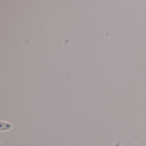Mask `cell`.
Returning a JSON list of instances; mask_svg holds the SVG:
<instances>
[{"label": "cell", "mask_w": 146, "mask_h": 146, "mask_svg": "<svg viewBox=\"0 0 146 146\" xmlns=\"http://www.w3.org/2000/svg\"><path fill=\"white\" fill-rule=\"evenodd\" d=\"M114 146H121V144H120V142L119 141H117L115 145Z\"/></svg>", "instance_id": "1"}]
</instances>
